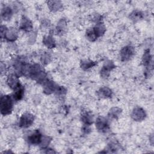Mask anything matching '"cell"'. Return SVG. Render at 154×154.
Instances as JSON below:
<instances>
[{"label":"cell","mask_w":154,"mask_h":154,"mask_svg":"<svg viewBox=\"0 0 154 154\" xmlns=\"http://www.w3.org/2000/svg\"><path fill=\"white\" fill-rule=\"evenodd\" d=\"M13 99L11 96L3 95L0 99V111L3 116L10 114L13 110Z\"/></svg>","instance_id":"6da1fadb"},{"label":"cell","mask_w":154,"mask_h":154,"mask_svg":"<svg viewBox=\"0 0 154 154\" xmlns=\"http://www.w3.org/2000/svg\"><path fill=\"white\" fill-rule=\"evenodd\" d=\"M34 121V116L29 112H26L20 116L19 121V126L22 128H27L32 125Z\"/></svg>","instance_id":"7a4b0ae2"},{"label":"cell","mask_w":154,"mask_h":154,"mask_svg":"<svg viewBox=\"0 0 154 154\" xmlns=\"http://www.w3.org/2000/svg\"><path fill=\"white\" fill-rule=\"evenodd\" d=\"M96 128L97 131L102 133L107 132L109 129L108 120L103 116L98 117L95 122Z\"/></svg>","instance_id":"3957f363"},{"label":"cell","mask_w":154,"mask_h":154,"mask_svg":"<svg viewBox=\"0 0 154 154\" xmlns=\"http://www.w3.org/2000/svg\"><path fill=\"white\" fill-rule=\"evenodd\" d=\"M135 54V49L131 45H127L124 46L120 52V55L122 61H129Z\"/></svg>","instance_id":"277c9868"},{"label":"cell","mask_w":154,"mask_h":154,"mask_svg":"<svg viewBox=\"0 0 154 154\" xmlns=\"http://www.w3.org/2000/svg\"><path fill=\"white\" fill-rule=\"evenodd\" d=\"M116 67V65L111 60H106L100 71V76L102 78H107L110 73V72Z\"/></svg>","instance_id":"5b68a950"},{"label":"cell","mask_w":154,"mask_h":154,"mask_svg":"<svg viewBox=\"0 0 154 154\" xmlns=\"http://www.w3.org/2000/svg\"><path fill=\"white\" fill-rule=\"evenodd\" d=\"M43 92L46 94H51L52 93H55L59 87L55 82L47 79L43 84Z\"/></svg>","instance_id":"8992f818"},{"label":"cell","mask_w":154,"mask_h":154,"mask_svg":"<svg viewBox=\"0 0 154 154\" xmlns=\"http://www.w3.org/2000/svg\"><path fill=\"white\" fill-rule=\"evenodd\" d=\"M7 83L8 87L13 90L21 85L19 79V75L16 73L9 74L7 78Z\"/></svg>","instance_id":"52a82bcc"},{"label":"cell","mask_w":154,"mask_h":154,"mask_svg":"<svg viewBox=\"0 0 154 154\" xmlns=\"http://www.w3.org/2000/svg\"><path fill=\"white\" fill-rule=\"evenodd\" d=\"M43 135L38 130H35L31 133L27 138L28 144L31 145H39L42 141Z\"/></svg>","instance_id":"ba28073f"},{"label":"cell","mask_w":154,"mask_h":154,"mask_svg":"<svg viewBox=\"0 0 154 154\" xmlns=\"http://www.w3.org/2000/svg\"><path fill=\"white\" fill-rule=\"evenodd\" d=\"M146 117V113L142 108L136 106L133 109L131 114V117L134 120L137 122H140L144 120Z\"/></svg>","instance_id":"9c48e42d"},{"label":"cell","mask_w":154,"mask_h":154,"mask_svg":"<svg viewBox=\"0 0 154 154\" xmlns=\"http://www.w3.org/2000/svg\"><path fill=\"white\" fill-rule=\"evenodd\" d=\"M19 28L26 32H30L33 28V25L32 22L26 16H23L21 19Z\"/></svg>","instance_id":"30bf717a"},{"label":"cell","mask_w":154,"mask_h":154,"mask_svg":"<svg viewBox=\"0 0 154 154\" xmlns=\"http://www.w3.org/2000/svg\"><path fill=\"white\" fill-rule=\"evenodd\" d=\"M18 37V33L16 29L14 28H7L5 33L4 38L8 42H14Z\"/></svg>","instance_id":"8fae6325"},{"label":"cell","mask_w":154,"mask_h":154,"mask_svg":"<svg viewBox=\"0 0 154 154\" xmlns=\"http://www.w3.org/2000/svg\"><path fill=\"white\" fill-rule=\"evenodd\" d=\"M66 26H67V22L64 19H61L55 28V33L58 35H61L66 31Z\"/></svg>","instance_id":"7c38bea8"},{"label":"cell","mask_w":154,"mask_h":154,"mask_svg":"<svg viewBox=\"0 0 154 154\" xmlns=\"http://www.w3.org/2000/svg\"><path fill=\"white\" fill-rule=\"evenodd\" d=\"M13 13V10L10 6L4 7L1 12V19L4 20H8L11 19Z\"/></svg>","instance_id":"4fadbf2b"},{"label":"cell","mask_w":154,"mask_h":154,"mask_svg":"<svg viewBox=\"0 0 154 154\" xmlns=\"http://www.w3.org/2000/svg\"><path fill=\"white\" fill-rule=\"evenodd\" d=\"M24 87L21 85L18 88L15 89L11 94L13 99L15 101L20 100L24 96Z\"/></svg>","instance_id":"5bb4252c"},{"label":"cell","mask_w":154,"mask_h":154,"mask_svg":"<svg viewBox=\"0 0 154 154\" xmlns=\"http://www.w3.org/2000/svg\"><path fill=\"white\" fill-rule=\"evenodd\" d=\"M47 4L49 10L53 12L58 11L63 8V4L60 1H49Z\"/></svg>","instance_id":"9a60e30c"},{"label":"cell","mask_w":154,"mask_h":154,"mask_svg":"<svg viewBox=\"0 0 154 154\" xmlns=\"http://www.w3.org/2000/svg\"><path fill=\"white\" fill-rule=\"evenodd\" d=\"M97 96L101 98H109L111 97L112 94V91L111 90V88H109L108 87H101L97 92Z\"/></svg>","instance_id":"2e32d148"},{"label":"cell","mask_w":154,"mask_h":154,"mask_svg":"<svg viewBox=\"0 0 154 154\" xmlns=\"http://www.w3.org/2000/svg\"><path fill=\"white\" fill-rule=\"evenodd\" d=\"M43 43L49 49H53L56 46L55 41L52 35H46L43 37Z\"/></svg>","instance_id":"e0dca14e"},{"label":"cell","mask_w":154,"mask_h":154,"mask_svg":"<svg viewBox=\"0 0 154 154\" xmlns=\"http://www.w3.org/2000/svg\"><path fill=\"white\" fill-rule=\"evenodd\" d=\"M142 62L144 66L147 67H150V66L152 67V57L149 49H147L144 51L142 57Z\"/></svg>","instance_id":"ac0fdd59"},{"label":"cell","mask_w":154,"mask_h":154,"mask_svg":"<svg viewBox=\"0 0 154 154\" xmlns=\"http://www.w3.org/2000/svg\"><path fill=\"white\" fill-rule=\"evenodd\" d=\"M93 29L97 38L103 35L106 31V28L102 22L96 23Z\"/></svg>","instance_id":"d6986e66"},{"label":"cell","mask_w":154,"mask_h":154,"mask_svg":"<svg viewBox=\"0 0 154 154\" xmlns=\"http://www.w3.org/2000/svg\"><path fill=\"white\" fill-rule=\"evenodd\" d=\"M81 119L84 125L90 126L93 123V117L92 114L87 111H85L81 114Z\"/></svg>","instance_id":"ffe728a7"},{"label":"cell","mask_w":154,"mask_h":154,"mask_svg":"<svg viewBox=\"0 0 154 154\" xmlns=\"http://www.w3.org/2000/svg\"><path fill=\"white\" fill-rule=\"evenodd\" d=\"M122 111V109L119 107H112L109 109L108 116L111 119H117L121 114Z\"/></svg>","instance_id":"44dd1931"},{"label":"cell","mask_w":154,"mask_h":154,"mask_svg":"<svg viewBox=\"0 0 154 154\" xmlns=\"http://www.w3.org/2000/svg\"><path fill=\"white\" fill-rule=\"evenodd\" d=\"M144 17V14L140 10H134L129 15V18L134 22H137Z\"/></svg>","instance_id":"7402d4cb"},{"label":"cell","mask_w":154,"mask_h":154,"mask_svg":"<svg viewBox=\"0 0 154 154\" xmlns=\"http://www.w3.org/2000/svg\"><path fill=\"white\" fill-rule=\"evenodd\" d=\"M96 64H97L96 62L93 61L92 60H82L81 62V67L83 70H87L94 67V66H96Z\"/></svg>","instance_id":"603a6c76"},{"label":"cell","mask_w":154,"mask_h":154,"mask_svg":"<svg viewBox=\"0 0 154 154\" xmlns=\"http://www.w3.org/2000/svg\"><path fill=\"white\" fill-rule=\"evenodd\" d=\"M85 37L90 42H94L97 38V37L94 33L93 28H88L87 29L85 32Z\"/></svg>","instance_id":"cb8c5ba5"},{"label":"cell","mask_w":154,"mask_h":154,"mask_svg":"<svg viewBox=\"0 0 154 154\" xmlns=\"http://www.w3.org/2000/svg\"><path fill=\"white\" fill-rule=\"evenodd\" d=\"M51 140H52V139L49 137H48V136L43 137L42 141L39 145L42 149H45L48 147V146L50 144Z\"/></svg>","instance_id":"d4e9b609"},{"label":"cell","mask_w":154,"mask_h":154,"mask_svg":"<svg viewBox=\"0 0 154 154\" xmlns=\"http://www.w3.org/2000/svg\"><path fill=\"white\" fill-rule=\"evenodd\" d=\"M41 62L43 64H48L51 60V55L49 52H44L40 58Z\"/></svg>","instance_id":"484cf974"},{"label":"cell","mask_w":154,"mask_h":154,"mask_svg":"<svg viewBox=\"0 0 154 154\" xmlns=\"http://www.w3.org/2000/svg\"><path fill=\"white\" fill-rule=\"evenodd\" d=\"M90 125H84V126L82 128V131L84 134H88L90 132Z\"/></svg>","instance_id":"4316f807"},{"label":"cell","mask_w":154,"mask_h":154,"mask_svg":"<svg viewBox=\"0 0 154 154\" xmlns=\"http://www.w3.org/2000/svg\"><path fill=\"white\" fill-rule=\"evenodd\" d=\"M7 28L4 25L1 26V37L2 39L4 38V37L5 33L7 31Z\"/></svg>","instance_id":"83f0119b"},{"label":"cell","mask_w":154,"mask_h":154,"mask_svg":"<svg viewBox=\"0 0 154 154\" xmlns=\"http://www.w3.org/2000/svg\"><path fill=\"white\" fill-rule=\"evenodd\" d=\"M35 33L34 32H32V34L29 36V42L31 43H34L35 40V38H36V34H35Z\"/></svg>","instance_id":"f1b7e54d"},{"label":"cell","mask_w":154,"mask_h":154,"mask_svg":"<svg viewBox=\"0 0 154 154\" xmlns=\"http://www.w3.org/2000/svg\"><path fill=\"white\" fill-rule=\"evenodd\" d=\"M3 69H4L5 70V65L2 62H1V74L3 73V72H4Z\"/></svg>","instance_id":"f546056e"}]
</instances>
